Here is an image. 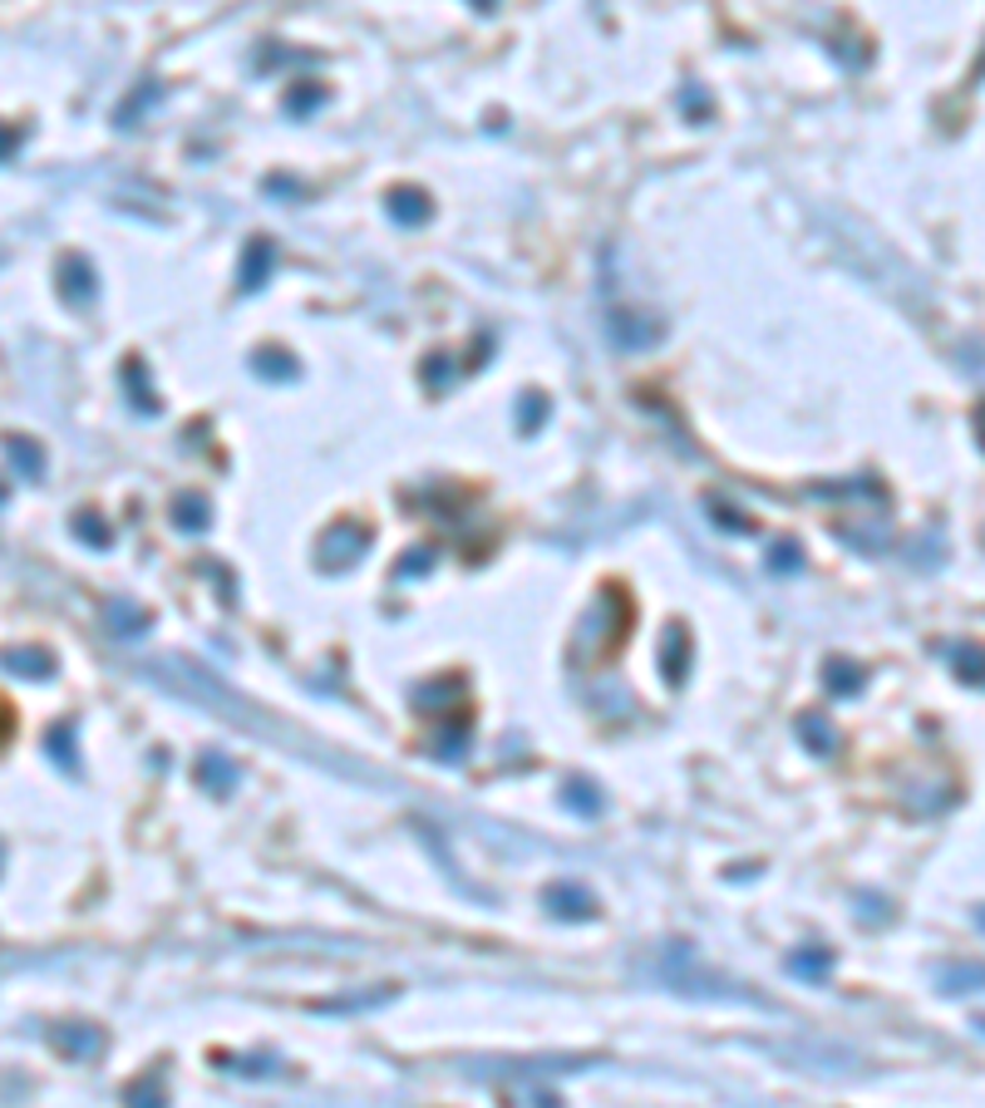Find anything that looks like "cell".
<instances>
[{"label": "cell", "instance_id": "obj_1", "mask_svg": "<svg viewBox=\"0 0 985 1108\" xmlns=\"http://www.w3.org/2000/svg\"><path fill=\"white\" fill-rule=\"evenodd\" d=\"M542 906L558 921H591V917H597V896H591L587 887H572V882H552V887H547Z\"/></svg>", "mask_w": 985, "mask_h": 1108}, {"label": "cell", "instance_id": "obj_2", "mask_svg": "<svg viewBox=\"0 0 985 1108\" xmlns=\"http://www.w3.org/2000/svg\"><path fill=\"white\" fill-rule=\"evenodd\" d=\"M54 1049L65 1059H75V1065H85V1059H94V1055H104V1030L99 1024H60L54 1030Z\"/></svg>", "mask_w": 985, "mask_h": 1108}, {"label": "cell", "instance_id": "obj_3", "mask_svg": "<svg viewBox=\"0 0 985 1108\" xmlns=\"http://www.w3.org/2000/svg\"><path fill=\"white\" fill-rule=\"evenodd\" d=\"M606 326H611V341L622 345V351H641V345H651L655 335H661V326H655L651 316H641V310H616Z\"/></svg>", "mask_w": 985, "mask_h": 1108}, {"label": "cell", "instance_id": "obj_4", "mask_svg": "<svg viewBox=\"0 0 985 1108\" xmlns=\"http://www.w3.org/2000/svg\"><path fill=\"white\" fill-rule=\"evenodd\" d=\"M364 547H370V533H364V527H350V523H341L335 527L331 537H325L321 543V566H350L355 557L364 552Z\"/></svg>", "mask_w": 985, "mask_h": 1108}, {"label": "cell", "instance_id": "obj_5", "mask_svg": "<svg viewBox=\"0 0 985 1108\" xmlns=\"http://www.w3.org/2000/svg\"><path fill=\"white\" fill-rule=\"evenodd\" d=\"M932 976H936V985H942L946 995L985 991V966H975V960H946V966H936Z\"/></svg>", "mask_w": 985, "mask_h": 1108}, {"label": "cell", "instance_id": "obj_6", "mask_svg": "<svg viewBox=\"0 0 985 1108\" xmlns=\"http://www.w3.org/2000/svg\"><path fill=\"white\" fill-rule=\"evenodd\" d=\"M798 739H804V744L814 749V754H823V759L843 749V735H837V725L828 719L823 710H808L804 719H798Z\"/></svg>", "mask_w": 985, "mask_h": 1108}, {"label": "cell", "instance_id": "obj_7", "mask_svg": "<svg viewBox=\"0 0 985 1108\" xmlns=\"http://www.w3.org/2000/svg\"><path fill=\"white\" fill-rule=\"evenodd\" d=\"M661 671H665V680H670V685L686 680V671H690V631L686 626L665 631V640H661Z\"/></svg>", "mask_w": 985, "mask_h": 1108}, {"label": "cell", "instance_id": "obj_8", "mask_svg": "<svg viewBox=\"0 0 985 1108\" xmlns=\"http://www.w3.org/2000/svg\"><path fill=\"white\" fill-rule=\"evenodd\" d=\"M385 207H389V217H395L399 227H419V222H428V198L419 188H395L385 198Z\"/></svg>", "mask_w": 985, "mask_h": 1108}, {"label": "cell", "instance_id": "obj_9", "mask_svg": "<svg viewBox=\"0 0 985 1108\" xmlns=\"http://www.w3.org/2000/svg\"><path fill=\"white\" fill-rule=\"evenodd\" d=\"M789 976H798V981H814V985H823L828 976H833V951H823V946L793 951V956H789Z\"/></svg>", "mask_w": 985, "mask_h": 1108}, {"label": "cell", "instance_id": "obj_10", "mask_svg": "<svg viewBox=\"0 0 985 1108\" xmlns=\"http://www.w3.org/2000/svg\"><path fill=\"white\" fill-rule=\"evenodd\" d=\"M267 271H271V242L257 237V242H246V252H242V291L267 286Z\"/></svg>", "mask_w": 985, "mask_h": 1108}, {"label": "cell", "instance_id": "obj_11", "mask_svg": "<svg viewBox=\"0 0 985 1108\" xmlns=\"http://www.w3.org/2000/svg\"><path fill=\"white\" fill-rule=\"evenodd\" d=\"M60 291H65L75 306H85V301L94 296V271H89L85 256H69L65 267H60Z\"/></svg>", "mask_w": 985, "mask_h": 1108}, {"label": "cell", "instance_id": "obj_12", "mask_svg": "<svg viewBox=\"0 0 985 1108\" xmlns=\"http://www.w3.org/2000/svg\"><path fill=\"white\" fill-rule=\"evenodd\" d=\"M207 523H213V508H207L203 493H182V498L172 502V527H182V533H203Z\"/></svg>", "mask_w": 985, "mask_h": 1108}, {"label": "cell", "instance_id": "obj_13", "mask_svg": "<svg viewBox=\"0 0 985 1108\" xmlns=\"http://www.w3.org/2000/svg\"><path fill=\"white\" fill-rule=\"evenodd\" d=\"M823 685L833 695H862V685H868V675H862V665L843 661V655H833V661L823 665Z\"/></svg>", "mask_w": 985, "mask_h": 1108}, {"label": "cell", "instance_id": "obj_14", "mask_svg": "<svg viewBox=\"0 0 985 1108\" xmlns=\"http://www.w3.org/2000/svg\"><path fill=\"white\" fill-rule=\"evenodd\" d=\"M5 665H11L15 675L44 680V675L54 671V655H50V650H40V646H21V650H11V655H5Z\"/></svg>", "mask_w": 985, "mask_h": 1108}, {"label": "cell", "instance_id": "obj_15", "mask_svg": "<svg viewBox=\"0 0 985 1108\" xmlns=\"http://www.w3.org/2000/svg\"><path fill=\"white\" fill-rule=\"evenodd\" d=\"M5 454H11V463L25 473V479H40V473H44V454H40V444H35V438L11 434V438H5Z\"/></svg>", "mask_w": 985, "mask_h": 1108}, {"label": "cell", "instance_id": "obj_16", "mask_svg": "<svg viewBox=\"0 0 985 1108\" xmlns=\"http://www.w3.org/2000/svg\"><path fill=\"white\" fill-rule=\"evenodd\" d=\"M197 778H203L213 793H232L236 764H232V759H222V754H203V759H197Z\"/></svg>", "mask_w": 985, "mask_h": 1108}, {"label": "cell", "instance_id": "obj_17", "mask_svg": "<svg viewBox=\"0 0 985 1108\" xmlns=\"http://www.w3.org/2000/svg\"><path fill=\"white\" fill-rule=\"evenodd\" d=\"M951 665H956V680L985 685V646H956L951 650Z\"/></svg>", "mask_w": 985, "mask_h": 1108}, {"label": "cell", "instance_id": "obj_18", "mask_svg": "<svg viewBox=\"0 0 985 1108\" xmlns=\"http://www.w3.org/2000/svg\"><path fill=\"white\" fill-rule=\"evenodd\" d=\"M252 370L267 374V380H296V355H286V351H261L257 360H252Z\"/></svg>", "mask_w": 985, "mask_h": 1108}, {"label": "cell", "instance_id": "obj_19", "mask_svg": "<svg viewBox=\"0 0 985 1108\" xmlns=\"http://www.w3.org/2000/svg\"><path fill=\"white\" fill-rule=\"evenodd\" d=\"M75 537H79V543H89V547H108V543H114L108 523H104V518H94V512H79V518H75Z\"/></svg>", "mask_w": 985, "mask_h": 1108}, {"label": "cell", "instance_id": "obj_20", "mask_svg": "<svg viewBox=\"0 0 985 1108\" xmlns=\"http://www.w3.org/2000/svg\"><path fill=\"white\" fill-rule=\"evenodd\" d=\"M108 621H114V636H143V626H149V616L129 611L124 601H114V607H108Z\"/></svg>", "mask_w": 985, "mask_h": 1108}, {"label": "cell", "instance_id": "obj_21", "mask_svg": "<svg viewBox=\"0 0 985 1108\" xmlns=\"http://www.w3.org/2000/svg\"><path fill=\"white\" fill-rule=\"evenodd\" d=\"M567 808H577V813H601V793L591 789L587 778H577V784H567Z\"/></svg>", "mask_w": 985, "mask_h": 1108}, {"label": "cell", "instance_id": "obj_22", "mask_svg": "<svg viewBox=\"0 0 985 1108\" xmlns=\"http://www.w3.org/2000/svg\"><path fill=\"white\" fill-rule=\"evenodd\" d=\"M769 566H773V572H798V566H804V557H798V547H793V543H779L769 552Z\"/></svg>", "mask_w": 985, "mask_h": 1108}, {"label": "cell", "instance_id": "obj_23", "mask_svg": "<svg viewBox=\"0 0 985 1108\" xmlns=\"http://www.w3.org/2000/svg\"><path fill=\"white\" fill-rule=\"evenodd\" d=\"M50 754L60 759L69 774H75V744H69V729H54V735H50Z\"/></svg>", "mask_w": 985, "mask_h": 1108}, {"label": "cell", "instance_id": "obj_24", "mask_svg": "<svg viewBox=\"0 0 985 1108\" xmlns=\"http://www.w3.org/2000/svg\"><path fill=\"white\" fill-rule=\"evenodd\" d=\"M547 419V399H523V405H517V424L523 429H537Z\"/></svg>", "mask_w": 985, "mask_h": 1108}, {"label": "cell", "instance_id": "obj_25", "mask_svg": "<svg viewBox=\"0 0 985 1108\" xmlns=\"http://www.w3.org/2000/svg\"><path fill=\"white\" fill-rule=\"evenodd\" d=\"M428 562H434V557H428V547H419V557H405L395 576H424V572H428Z\"/></svg>", "mask_w": 985, "mask_h": 1108}, {"label": "cell", "instance_id": "obj_26", "mask_svg": "<svg viewBox=\"0 0 985 1108\" xmlns=\"http://www.w3.org/2000/svg\"><path fill=\"white\" fill-rule=\"evenodd\" d=\"M129 1098H153V1104H158V1098H163V1094H158V1079H149V1084H133Z\"/></svg>", "mask_w": 985, "mask_h": 1108}, {"label": "cell", "instance_id": "obj_27", "mask_svg": "<svg viewBox=\"0 0 985 1108\" xmlns=\"http://www.w3.org/2000/svg\"><path fill=\"white\" fill-rule=\"evenodd\" d=\"M975 434H981V444H985V405L975 409Z\"/></svg>", "mask_w": 985, "mask_h": 1108}, {"label": "cell", "instance_id": "obj_28", "mask_svg": "<svg viewBox=\"0 0 985 1108\" xmlns=\"http://www.w3.org/2000/svg\"><path fill=\"white\" fill-rule=\"evenodd\" d=\"M975 921H981V927H985V906H981V912H975Z\"/></svg>", "mask_w": 985, "mask_h": 1108}, {"label": "cell", "instance_id": "obj_29", "mask_svg": "<svg viewBox=\"0 0 985 1108\" xmlns=\"http://www.w3.org/2000/svg\"><path fill=\"white\" fill-rule=\"evenodd\" d=\"M975 1030H981V1034H985V1015H981V1020H975Z\"/></svg>", "mask_w": 985, "mask_h": 1108}]
</instances>
